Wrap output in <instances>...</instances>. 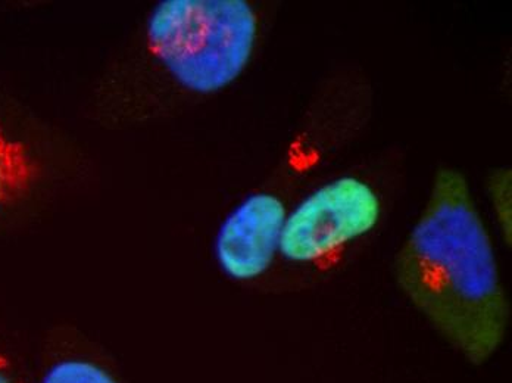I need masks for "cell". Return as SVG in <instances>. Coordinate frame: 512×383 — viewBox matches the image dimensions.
Wrapping results in <instances>:
<instances>
[{
	"mask_svg": "<svg viewBox=\"0 0 512 383\" xmlns=\"http://www.w3.org/2000/svg\"><path fill=\"white\" fill-rule=\"evenodd\" d=\"M393 274L412 307L465 361L480 367L501 350L510 300L492 236L458 168H437Z\"/></svg>",
	"mask_w": 512,
	"mask_h": 383,
	"instance_id": "1",
	"label": "cell"
},
{
	"mask_svg": "<svg viewBox=\"0 0 512 383\" xmlns=\"http://www.w3.org/2000/svg\"><path fill=\"white\" fill-rule=\"evenodd\" d=\"M405 176L407 160L399 148L380 149L324 174L287 213L273 272L302 291L339 273L382 229Z\"/></svg>",
	"mask_w": 512,
	"mask_h": 383,
	"instance_id": "2",
	"label": "cell"
},
{
	"mask_svg": "<svg viewBox=\"0 0 512 383\" xmlns=\"http://www.w3.org/2000/svg\"><path fill=\"white\" fill-rule=\"evenodd\" d=\"M261 36V12L248 0H164L146 26L149 54L180 90L199 98L233 86Z\"/></svg>",
	"mask_w": 512,
	"mask_h": 383,
	"instance_id": "3",
	"label": "cell"
},
{
	"mask_svg": "<svg viewBox=\"0 0 512 383\" xmlns=\"http://www.w3.org/2000/svg\"><path fill=\"white\" fill-rule=\"evenodd\" d=\"M284 220L246 195L218 227L214 258L236 283H254L274 269Z\"/></svg>",
	"mask_w": 512,
	"mask_h": 383,
	"instance_id": "4",
	"label": "cell"
},
{
	"mask_svg": "<svg viewBox=\"0 0 512 383\" xmlns=\"http://www.w3.org/2000/svg\"><path fill=\"white\" fill-rule=\"evenodd\" d=\"M39 176V163L26 143L0 130V210L24 198Z\"/></svg>",
	"mask_w": 512,
	"mask_h": 383,
	"instance_id": "5",
	"label": "cell"
},
{
	"mask_svg": "<svg viewBox=\"0 0 512 383\" xmlns=\"http://www.w3.org/2000/svg\"><path fill=\"white\" fill-rule=\"evenodd\" d=\"M487 199L502 241L512 244V170L507 165L493 168L485 180Z\"/></svg>",
	"mask_w": 512,
	"mask_h": 383,
	"instance_id": "6",
	"label": "cell"
},
{
	"mask_svg": "<svg viewBox=\"0 0 512 383\" xmlns=\"http://www.w3.org/2000/svg\"><path fill=\"white\" fill-rule=\"evenodd\" d=\"M39 383H120L101 364L86 358L55 361L43 373Z\"/></svg>",
	"mask_w": 512,
	"mask_h": 383,
	"instance_id": "7",
	"label": "cell"
},
{
	"mask_svg": "<svg viewBox=\"0 0 512 383\" xmlns=\"http://www.w3.org/2000/svg\"><path fill=\"white\" fill-rule=\"evenodd\" d=\"M0 383H24L17 363L0 350Z\"/></svg>",
	"mask_w": 512,
	"mask_h": 383,
	"instance_id": "8",
	"label": "cell"
}]
</instances>
